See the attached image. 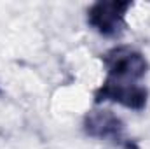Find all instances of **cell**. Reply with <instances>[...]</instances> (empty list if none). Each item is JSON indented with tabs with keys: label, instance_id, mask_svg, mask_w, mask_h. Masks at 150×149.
I'll return each instance as SVG.
<instances>
[{
	"label": "cell",
	"instance_id": "cell-3",
	"mask_svg": "<svg viewBox=\"0 0 150 149\" xmlns=\"http://www.w3.org/2000/svg\"><path fill=\"white\" fill-rule=\"evenodd\" d=\"M133 7L129 0H100L87 9V25L105 39H119L127 28L126 14Z\"/></svg>",
	"mask_w": 150,
	"mask_h": 149
},
{
	"label": "cell",
	"instance_id": "cell-2",
	"mask_svg": "<svg viewBox=\"0 0 150 149\" xmlns=\"http://www.w3.org/2000/svg\"><path fill=\"white\" fill-rule=\"evenodd\" d=\"M108 81L115 82H142L147 75L149 62L142 51L131 46H115L101 54Z\"/></svg>",
	"mask_w": 150,
	"mask_h": 149
},
{
	"label": "cell",
	"instance_id": "cell-1",
	"mask_svg": "<svg viewBox=\"0 0 150 149\" xmlns=\"http://www.w3.org/2000/svg\"><path fill=\"white\" fill-rule=\"evenodd\" d=\"M84 133L91 139H98L112 144L119 149H140L136 140H133L122 119L110 109H93L84 116L82 121Z\"/></svg>",
	"mask_w": 150,
	"mask_h": 149
},
{
	"label": "cell",
	"instance_id": "cell-4",
	"mask_svg": "<svg viewBox=\"0 0 150 149\" xmlns=\"http://www.w3.org/2000/svg\"><path fill=\"white\" fill-rule=\"evenodd\" d=\"M112 102L126 109L142 112L149 102V90L142 82H115L105 79L101 86L94 91V104Z\"/></svg>",
	"mask_w": 150,
	"mask_h": 149
}]
</instances>
